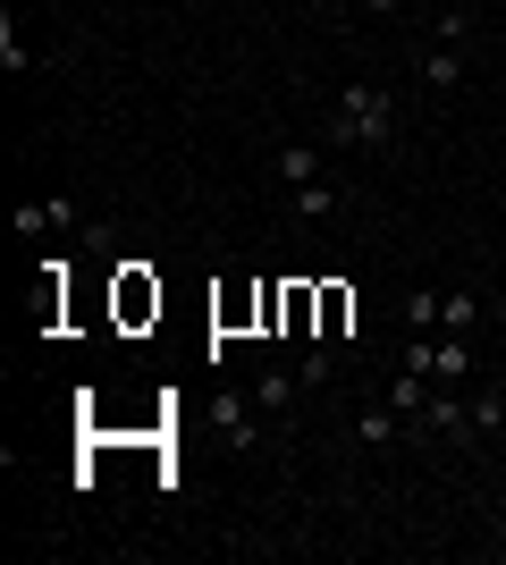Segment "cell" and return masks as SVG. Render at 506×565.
Here are the masks:
<instances>
[{
  "mask_svg": "<svg viewBox=\"0 0 506 565\" xmlns=\"http://www.w3.org/2000/svg\"><path fill=\"white\" fill-rule=\"evenodd\" d=\"M422 85H431V94H456V85H464V51H456V43H439L431 60H422Z\"/></svg>",
  "mask_w": 506,
  "mask_h": 565,
  "instance_id": "obj_8",
  "label": "cell"
},
{
  "mask_svg": "<svg viewBox=\"0 0 506 565\" xmlns=\"http://www.w3.org/2000/svg\"><path fill=\"white\" fill-rule=\"evenodd\" d=\"M431 380H439V388H464V380H473V347H464L456 330L431 338Z\"/></svg>",
  "mask_w": 506,
  "mask_h": 565,
  "instance_id": "obj_3",
  "label": "cell"
},
{
  "mask_svg": "<svg viewBox=\"0 0 506 565\" xmlns=\"http://www.w3.org/2000/svg\"><path fill=\"white\" fill-rule=\"evenodd\" d=\"M498 330H506V305H498Z\"/></svg>",
  "mask_w": 506,
  "mask_h": 565,
  "instance_id": "obj_14",
  "label": "cell"
},
{
  "mask_svg": "<svg viewBox=\"0 0 506 565\" xmlns=\"http://www.w3.org/2000/svg\"><path fill=\"white\" fill-rule=\"evenodd\" d=\"M439 330L473 338V330H482V296H473V287H448V296H439Z\"/></svg>",
  "mask_w": 506,
  "mask_h": 565,
  "instance_id": "obj_6",
  "label": "cell"
},
{
  "mask_svg": "<svg viewBox=\"0 0 506 565\" xmlns=\"http://www.w3.org/2000/svg\"><path fill=\"white\" fill-rule=\"evenodd\" d=\"M68 220H76V203H68V194H43V203H18V228H25V236H51V228H68Z\"/></svg>",
  "mask_w": 506,
  "mask_h": 565,
  "instance_id": "obj_5",
  "label": "cell"
},
{
  "mask_svg": "<svg viewBox=\"0 0 506 565\" xmlns=\"http://www.w3.org/2000/svg\"><path fill=\"white\" fill-rule=\"evenodd\" d=\"M304 178H321V152L313 143H288L279 152V186H304Z\"/></svg>",
  "mask_w": 506,
  "mask_h": 565,
  "instance_id": "obj_9",
  "label": "cell"
},
{
  "mask_svg": "<svg viewBox=\"0 0 506 565\" xmlns=\"http://www.w3.org/2000/svg\"><path fill=\"white\" fill-rule=\"evenodd\" d=\"M464 414H473V439H498L506 430V397H464Z\"/></svg>",
  "mask_w": 506,
  "mask_h": 565,
  "instance_id": "obj_10",
  "label": "cell"
},
{
  "mask_svg": "<svg viewBox=\"0 0 506 565\" xmlns=\"http://www.w3.org/2000/svg\"><path fill=\"white\" fill-rule=\"evenodd\" d=\"M498 565H506V541H498Z\"/></svg>",
  "mask_w": 506,
  "mask_h": 565,
  "instance_id": "obj_15",
  "label": "cell"
},
{
  "mask_svg": "<svg viewBox=\"0 0 506 565\" xmlns=\"http://www.w3.org/2000/svg\"><path fill=\"white\" fill-rule=\"evenodd\" d=\"M219 439H228L237 456L262 439V430H254V397H228V388H219Z\"/></svg>",
  "mask_w": 506,
  "mask_h": 565,
  "instance_id": "obj_4",
  "label": "cell"
},
{
  "mask_svg": "<svg viewBox=\"0 0 506 565\" xmlns=\"http://www.w3.org/2000/svg\"><path fill=\"white\" fill-rule=\"evenodd\" d=\"M406 423H413V414H397V405H363V414H355V439H363V448H397V439H406Z\"/></svg>",
  "mask_w": 506,
  "mask_h": 565,
  "instance_id": "obj_2",
  "label": "cell"
},
{
  "mask_svg": "<svg viewBox=\"0 0 506 565\" xmlns=\"http://www.w3.org/2000/svg\"><path fill=\"white\" fill-rule=\"evenodd\" d=\"M288 397H295V380L279 372V363H270V372L254 380V405H279V414H288Z\"/></svg>",
  "mask_w": 506,
  "mask_h": 565,
  "instance_id": "obj_13",
  "label": "cell"
},
{
  "mask_svg": "<svg viewBox=\"0 0 506 565\" xmlns=\"http://www.w3.org/2000/svg\"><path fill=\"white\" fill-rule=\"evenodd\" d=\"M330 136L337 143H363V152L397 143V94H388V85H346L337 110H330Z\"/></svg>",
  "mask_w": 506,
  "mask_h": 565,
  "instance_id": "obj_1",
  "label": "cell"
},
{
  "mask_svg": "<svg viewBox=\"0 0 506 565\" xmlns=\"http://www.w3.org/2000/svg\"><path fill=\"white\" fill-rule=\"evenodd\" d=\"M406 330H439V287H413L406 296Z\"/></svg>",
  "mask_w": 506,
  "mask_h": 565,
  "instance_id": "obj_12",
  "label": "cell"
},
{
  "mask_svg": "<svg viewBox=\"0 0 506 565\" xmlns=\"http://www.w3.org/2000/svg\"><path fill=\"white\" fill-rule=\"evenodd\" d=\"M388 405H397V414H413V423H422V405H431V388H422V372H397V388H388Z\"/></svg>",
  "mask_w": 506,
  "mask_h": 565,
  "instance_id": "obj_11",
  "label": "cell"
},
{
  "mask_svg": "<svg viewBox=\"0 0 506 565\" xmlns=\"http://www.w3.org/2000/svg\"><path fill=\"white\" fill-rule=\"evenodd\" d=\"M288 212L295 220H330L337 212V186H330V178H304V186H288Z\"/></svg>",
  "mask_w": 506,
  "mask_h": 565,
  "instance_id": "obj_7",
  "label": "cell"
}]
</instances>
